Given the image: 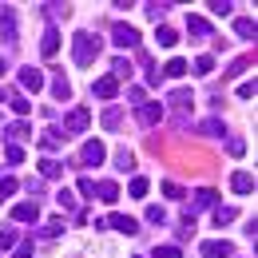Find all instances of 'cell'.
<instances>
[{"label": "cell", "mask_w": 258, "mask_h": 258, "mask_svg": "<svg viewBox=\"0 0 258 258\" xmlns=\"http://www.w3.org/2000/svg\"><path fill=\"white\" fill-rule=\"evenodd\" d=\"M147 223L163 226V223H167V211H163V207H147Z\"/></svg>", "instance_id": "obj_39"}, {"label": "cell", "mask_w": 258, "mask_h": 258, "mask_svg": "<svg viewBox=\"0 0 258 258\" xmlns=\"http://www.w3.org/2000/svg\"><path fill=\"white\" fill-rule=\"evenodd\" d=\"M226 151H230L234 159H238V155H246V139H238V135H234V139L226 143Z\"/></svg>", "instance_id": "obj_41"}, {"label": "cell", "mask_w": 258, "mask_h": 258, "mask_svg": "<svg viewBox=\"0 0 258 258\" xmlns=\"http://www.w3.org/2000/svg\"><path fill=\"white\" fill-rule=\"evenodd\" d=\"M92 92H96L99 99H115V92H119V84H115L111 76H99L96 84H92Z\"/></svg>", "instance_id": "obj_15"}, {"label": "cell", "mask_w": 258, "mask_h": 258, "mask_svg": "<svg viewBox=\"0 0 258 258\" xmlns=\"http://www.w3.org/2000/svg\"><path fill=\"white\" fill-rule=\"evenodd\" d=\"M56 52H60V28H56V24H48V28H44V40H40V56H44V60H52Z\"/></svg>", "instance_id": "obj_7"}, {"label": "cell", "mask_w": 258, "mask_h": 258, "mask_svg": "<svg viewBox=\"0 0 258 258\" xmlns=\"http://www.w3.org/2000/svg\"><path fill=\"white\" fill-rule=\"evenodd\" d=\"M187 32L191 36H203V40H211V20H203V16H187Z\"/></svg>", "instance_id": "obj_18"}, {"label": "cell", "mask_w": 258, "mask_h": 258, "mask_svg": "<svg viewBox=\"0 0 258 258\" xmlns=\"http://www.w3.org/2000/svg\"><path fill=\"white\" fill-rule=\"evenodd\" d=\"M167 103H171V107H175V111H187V107H191V103H195V96H191V88H175V92H171V96H167Z\"/></svg>", "instance_id": "obj_16"}, {"label": "cell", "mask_w": 258, "mask_h": 258, "mask_svg": "<svg viewBox=\"0 0 258 258\" xmlns=\"http://www.w3.org/2000/svg\"><path fill=\"white\" fill-rule=\"evenodd\" d=\"M96 56H99V36L96 32H76L72 36V60L80 68L96 64Z\"/></svg>", "instance_id": "obj_1"}, {"label": "cell", "mask_w": 258, "mask_h": 258, "mask_svg": "<svg viewBox=\"0 0 258 258\" xmlns=\"http://www.w3.org/2000/svg\"><path fill=\"white\" fill-rule=\"evenodd\" d=\"M0 40L4 44H20L16 40V8L12 4H0Z\"/></svg>", "instance_id": "obj_4"}, {"label": "cell", "mask_w": 258, "mask_h": 258, "mask_svg": "<svg viewBox=\"0 0 258 258\" xmlns=\"http://www.w3.org/2000/svg\"><path fill=\"white\" fill-rule=\"evenodd\" d=\"M103 226H111V230H119V234H139V223L127 219V215H107V223H103Z\"/></svg>", "instance_id": "obj_13"}, {"label": "cell", "mask_w": 258, "mask_h": 258, "mask_svg": "<svg viewBox=\"0 0 258 258\" xmlns=\"http://www.w3.org/2000/svg\"><path fill=\"white\" fill-rule=\"evenodd\" d=\"M155 258H183L179 246H155Z\"/></svg>", "instance_id": "obj_44"}, {"label": "cell", "mask_w": 258, "mask_h": 258, "mask_svg": "<svg viewBox=\"0 0 258 258\" xmlns=\"http://www.w3.org/2000/svg\"><path fill=\"white\" fill-rule=\"evenodd\" d=\"M12 258H32V238H24V242L16 246V254H12Z\"/></svg>", "instance_id": "obj_47"}, {"label": "cell", "mask_w": 258, "mask_h": 258, "mask_svg": "<svg viewBox=\"0 0 258 258\" xmlns=\"http://www.w3.org/2000/svg\"><path fill=\"white\" fill-rule=\"evenodd\" d=\"M16 191H20V183H16L12 175H4V179H0V199H12Z\"/></svg>", "instance_id": "obj_33"}, {"label": "cell", "mask_w": 258, "mask_h": 258, "mask_svg": "<svg viewBox=\"0 0 258 258\" xmlns=\"http://www.w3.org/2000/svg\"><path fill=\"white\" fill-rule=\"evenodd\" d=\"M234 254V246L226 242V238H211V242H203V258H230Z\"/></svg>", "instance_id": "obj_8"}, {"label": "cell", "mask_w": 258, "mask_h": 258, "mask_svg": "<svg viewBox=\"0 0 258 258\" xmlns=\"http://www.w3.org/2000/svg\"><path fill=\"white\" fill-rule=\"evenodd\" d=\"M88 123H92V111H88V107H76V111L64 119V127H60V131H64V139H72V135L88 131Z\"/></svg>", "instance_id": "obj_2"}, {"label": "cell", "mask_w": 258, "mask_h": 258, "mask_svg": "<svg viewBox=\"0 0 258 258\" xmlns=\"http://www.w3.org/2000/svg\"><path fill=\"white\" fill-rule=\"evenodd\" d=\"M250 64H254L250 56H242V60H234V64H230V68H226V72H223V80H238V76H242V72H246V68H250Z\"/></svg>", "instance_id": "obj_28"}, {"label": "cell", "mask_w": 258, "mask_h": 258, "mask_svg": "<svg viewBox=\"0 0 258 258\" xmlns=\"http://www.w3.org/2000/svg\"><path fill=\"white\" fill-rule=\"evenodd\" d=\"M147 191H151V183H147L143 175H139V179H131V199H143Z\"/></svg>", "instance_id": "obj_37"}, {"label": "cell", "mask_w": 258, "mask_h": 258, "mask_svg": "<svg viewBox=\"0 0 258 258\" xmlns=\"http://www.w3.org/2000/svg\"><path fill=\"white\" fill-rule=\"evenodd\" d=\"M135 258H143V254H135Z\"/></svg>", "instance_id": "obj_50"}, {"label": "cell", "mask_w": 258, "mask_h": 258, "mask_svg": "<svg viewBox=\"0 0 258 258\" xmlns=\"http://www.w3.org/2000/svg\"><path fill=\"white\" fill-rule=\"evenodd\" d=\"M16 80H20V88H24V92H40V88H44V72H40V68H20V72H16Z\"/></svg>", "instance_id": "obj_6"}, {"label": "cell", "mask_w": 258, "mask_h": 258, "mask_svg": "<svg viewBox=\"0 0 258 258\" xmlns=\"http://www.w3.org/2000/svg\"><path fill=\"white\" fill-rule=\"evenodd\" d=\"M135 119H139L143 127H155V123L163 119V103L159 99H143V103L135 107Z\"/></svg>", "instance_id": "obj_3"}, {"label": "cell", "mask_w": 258, "mask_h": 258, "mask_svg": "<svg viewBox=\"0 0 258 258\" xmlns=\"http://www.w3.org/2000/svg\"><path fill=\"white\" fill-rule=\"evenodd\" d=\"M143 12H147V16H151V20H155V24H159L163 16H167V12H171V4H163V0H151V4H143Z\"/></svg>", "instance_id": "obj_27"}, {"label": "cell", "mask_w": 258, "mask_h": 258, "mask_svg": "<svg viewBox=\"0 0 258 258\" xmlns=\"http://www.w3.org/2000/svg\"><path fill=\"white\" fill-rule=\"evenodd\" d=\"M12 219H16V223H36V219H40V203H16V207H12Z\"/></svg>", "instance_id": "obj_11"}, {"label": "cell", "mask_w": 258, "mask_h": 258, "mask_svg": "<svg viewBox=\"0 0 258 258\" xmlns=\"http://www.w3.org/2000/svg\"><path fill=\"white\" fill-rule=\"evenodd\" d=\"M4 72H8V64H4V60H0V76H4Z\"/></svg>", "instance_id": "obj_49"}, {"label": "cell", "mask_w": 258, "mask_h": 258, "mask_svg": "<svg viewBox=\"0 0 258 258\" xmlns=\"http://www.w3.org/2000/svg\"><path fill=\"white\" fill-rule=\"evenodd\" d=\"M52 96L60 99V103H68V99H72V84L64 80V72H56V76H52Z\"/></svg>", "instance_id": "obj_17"}, {"label": "cell", "mask_w": 258, "mask_h": 258, "mask_svg": "<svg viewBox=\"0 0 258 258\" xmlns=\"http://www.w3.org/2000/svg\"><path fill=\"white\" fill-rule=\"evenodd\" d=\"M199 131H203V135H211V139L226 135V127H223V119H219V115H215V119H203V123H199Z\"/></svg>", "instance_id": "obj_24"}, {"label": "cell", "mask_w": 258, "mask_h": 258, "mask_svg": "<svg viewBox=\"0 0 258 258\" xmlns=\"http://www.w3.org/2000/svg\"><path fill=\"white\" fill-rule=\"evenodd\" d=\"M80 195H88V199H92V195H96V179H88V175H84V179H80Z\"/></svg>", "instance_id": "obj_45"}, {"label": "cell", "mask_w": 258, "mask_h": 258, "mask_svg": "<svg viewBox=\"0 0 258 258\" xmlns=\"http://www.w3.org/2000/svg\"><path fill=\"white\" fill-rule=\"evenodd\" d=\"M230 191H234V195H250V191H254V175H250V171H234Z\"/></svg>", "instance_id": "obj_14"}, {"label": "cell", "mask_w": 258, "mask_h": 258, "mask_svg": "<svg viewBox=\"0 0 258 258\" xmlns=\"http://www.w3.org/2000/svg\"><path fill=\"white\" fill-rule=\"evenodd\" d=\"M211 72H215V60H211V56H199V60H195V76H211Z\"/></svg>", "instance_id": "obj_38"}, {"label": "cell", "mask_w": 258, "mask_h": 258, "mask_svg": "<svg viewBox=\"0 0 258 258\" xmlns=\"http://www.w3.org/2000/svg\"><path fill=\"white\" fill-rule=\"evenodd\" d=\"M103 159H107V147H103L99 139H88V143L80 147V167H99Z\"/></svg>", "instance_id": "obj_5"}, {"label": "cell", "mask_w": 258, "mask_h": 258, "mask_svg": "<svg viewBox=\"0 0 258 258\" xmlns=\"http://www.w3.org/2000/svg\"><path fill=\"white\" fill-rule=\"evenodd\" d=\"M96 195L103 199V203H115V199H119V187H115L111 179H103V183H96Z\"/></svg>", "instance_id": "obj_25"}, {"label": "cell", "mask_w": 258, "mask_h": 258, "mask_svg": "<svg viewBox=\"0 0 258 258\" xmlns=\"http://www.w3.org/2000/svg\"><path fill=\"white\" fill-rule=\"evenodd\" d=\"M44 16L56 24V20H68L72 16V4H44Z\"/></svg>", "instance_id": "obj_22"}, {"label": "cell", "mask_w": 258, "mask_h": 258, "mask_svg": "<svg viewBox=\"0 0 258 258\" xmlns=\"http://www.w3.org/2000/svg\"><path fill=\"white\" fill-rule=\"evenodd\" d=\"M4 159H8V163H24V151H20V147H8Z\"/></svg>", "instance_id": "obj_48"}, {"label": "cell", "mask_w": 258, "mask_h": 258, "mask_svg": "<svg viewBox=\"0 0 258 258\" xmlns=\"http://www.w3.org/2000/svg\"><path fill=\"white\" fill-rule=\"evenodd\" d=\"M8 139H32V127L28 123H8Z\"/></svg>", "instance_id": "obj_34"}, {"label": "cell", "mask_w": 258, "mask_h": 258, "mask_svg": "<svg viewBox=\"0 0 258 258\" xmlns=\"http://www.w3.org/2000/svg\"><path fill=\"white\" fill-rule=\"evenodd\" d=\"M111 72H115L111 80H127V76H131V64L123 60V56H115V60H111Z\"/></svg>", "instance_id": "obj_32"}, {"label": "cell", "mask_w": 258, "mask_h": 258, "mask_svg": "<svg viewBox=\"0 0 258 258\" xmlns=\"http://www.w3.org/2000/svg\"><path fill=\"white\" fill-rule=\"evenodd\" d=\"M4 99H8V103H12V111H16V115H28V111H32V103H28V99L20 96V92H12V88H8V92H4Z\"/></svg>", "instance_id": "obj_19"}, {"label": "cell", "mask_w": 258, "mask_h": 258, "mask_svg": "<svg viewBox=\"0 0 258 258\" xmlns=\"http://www.w3.org/2000/svg\"><path fill=\"white\" fill-rule=\"evenodd\" d=\"M36 167H40L44 179H60V175H64V163H56V159H40Z\"/></svg>", "instance_id": "obj_23"}, {"label": "cell", "mask_w": 258, "mask_h": 258, "mask_svg": "<svg viewBox=\"0 0 258 258\" xmlns=\"http://www.w3.org/2000/svg\"><path fill=\"white\" fill-rule=\"evenodd\" d=\"M234 215H238L234 207H215V215H211V219H215V226H226V223H234Z\"/></svg>", "instance_id": "obj_29"}, {"label": "cell", "mask_w": 258, "mask_h": 258, "mask_svg": "<svg viewBox=\"0 0 258 258\" xmlns=\"http://www.w3.org/2000/svg\"><path fill=\"white\" fill-rule=\"evenodd\" d=\"M8 246H16V230H12V226L0 230V250H8Z\"/></svg>", "instance_id": "obj_42"}, {"label": "cell", "mask_w": 258, "mask_h": 258, "mask_svg": "<svg viewBox=\"0 0 258 258\" xmlns=\"http://www.w3.org/2000/svg\"><path fill=\"white\" fill-rule=\"evenodd\" d=\"M99 123H103V127H107V131H115V127H119V123H123V111H119V107H107V111L99 115Z\"/></svg>", "instance_id": "obj_26"}, {"label": "cell", "mask_w": 258, "mask_h": 258, "mask_svg": "<svg viewBox=\"0 0 258 258\" xmlns=\"http://www.w3.org/2000/svg\"><path fill=\"white\" fill-rule=\"evenodd\" d=\"M60 230H64V219H48V223L40 226V238H56Z\"/></svg>", "instance_id": "obj_30"}, {"label": "cell", "mask_w": 258, "mask_h": 258, "mask_svg": "<svg viewBox=\"0 0 258 258\" xmlns=\"http://www.w3.org/2000/svg\"><path fill=\"white\" fill-rule=\"evenodd\" d=\"M254 92H258V84H254V80H246V84H238V99H254Z\"/></svg>", "instance_id": "obj_43"}, {"label": "cell", "mask_w": 258, "mask_h": 258, "mask_svg": "<svg viewBox=\"0 0 258 258\" xmlns=\"http://www.w3.org/2000/svg\"><path fill=\"white\" fill-rule=\"evenodd\" d=\"M215 199H219V195L211 191V187L195 191V195H191V207H187V215H195V211H207V207H215Z\"/></svg>", "instance_id": "obj_12"}, {"label": "cell", "mask_w": 258, "mask_h": 258, "mask_svg": "<svg viewBox=\"0 0 258 258\" xmlns=\"http://www.w3.org/2000/svg\"><path fill=\"white\" fill-rule=\"evenodd\" d=\"M155 40H159V48H175V44H179V32L167 28V24H159V28H155Z\"/></svg>", "instance_id": "obj_21"}, {"label": "cell", "mask_w": 258, "mask_h": 258, "mask_svg": "<svg viewBox=\"0 0 258 258\" xmlns=\"http://www.w3.org/2000/svg\"><path fill=\"white\" fill-rule=\"evenodd\" d=\"M111 40H115L119 48H135V44H139V32H135L131 24H115V28H111Z\"/></svg>", "instance_id": "obj_10"}, {"label": "cell", "mask_w": 258, "mask_h": 258, "mask_svg": "<svg viewBox=\"0 0 258 258\" xmlns=\"http://www.w3.org/2000/svg\"><path fill=\"white\" fill-rule=\"evenodd\" d=\"M207 8H211L215 16H230V12H234V4H230V0H211Z\"/></svg>", "instance_id": "obj_36"}, {"label": "cell", "mask_w": 258, "mask_h": 258, "mask_svg": "<svg viewBox=\"0 0 258 258\" xmlns=\"http://www.w3.org/2000/svg\"><path fill=\"white\" fill-rule=\"evenodd\" d=\"M68 139H64V131L60 127H48V131H40V151H60Z\"/></svg>", "instance_id": "obj_9"}, {"label": "cell", "mask_w": 258, "mask_h": 258, "mask_svg": "<svg viewBox=\"0 0 258 258\" xmlns=\"http://www.w3.org/2000/svg\"><path fill=\"white\" fill-rule=\"evenodd\" d=\"M159 76H171V80H179V76H187V60H171V64L163 68Z\"/></svg>", "instance_id": "obj_31"}, {"label": "cell", "mask_w": 258, "mask_h": 258, "mask_svg": "<svg viewBox=\"0 0 258 258\" xmlns=\"http://www.w3.org/2000/svg\"><path fill=\"white\" fill-rule=\"evenodd\" d=\"M234 32L242 36V40H254V36H258V24L250 20V16H238V20H234Z\"/></svg>", "instance_id": "obj_20"}, {"label": "cell", "mask_w": 258, "mask_h": 258, "mask_svg": "<svg viewBox=\"0 0 258 258\" xmlns=\"http://www.w3.org/2000/svg\"><path fill=\"white\" fill-rule=\"evenodd\" d=\"M163 195H167V199H183V187H179V183H163Z\"/></svg>", "instance_id": "obj_46"}, {"label": "cell", "mask_w": 258, "mask_h": 258, "mask_svg": "<svg viewBox=\"0 0 258 258\" xmlns=\"http://www.w3.org/2000/svg\"><path fill=\"white\" fill-rule=\"evenodd\" d=\"M115 167H119V171H131V167H135V155H131L127 147H123V151H115Z\"/></svg>", "instance_id": "obj_35"}, {"label": "cell", "mask_w": 258, "mask_h": 258, "mask_svg": "<svg viewBox=\"0 0 258 258\" xmlns=\"http://www.w3.org/2000/svg\"><path fill=\"white\" fill-rule=\"evenodd\" d=\"M56 203H60V211H76V195H72V191H60V195H56Z\"/></svg>", "instance_id": "obj_40"}]
</instances>
